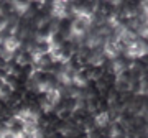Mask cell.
<instances>
[{
    "mask_svg": "<svg viewBox=\"0 0 148 138\" xmlns=\"http://www.w3.org/2000/svg\"><path fill=\"white\" fill-rule=\"evenodd\" d=\"M23 122H21L18 117H10L8 120H7V128L10 130L12 133H15V135H18V137H23Z\"/></svg>",
    "mask_w": 148,
    "mask_h": 138,
    "instance_id": "obj_3",
    "label": "cell"
},
{
    "mask_svg": "<svg viewBox=\"0 0 148 138\" xmlns=\"http://www.w3.org/2000/svg\"><path fill=\"white\" fill-rule=\"evenodd\" d=\"M0 138H23V137H18V135H15V133H12L8 128H2L0 130Z\"/></svg>",
    "mask_w": 148,
    "mask_h": 138,
    "instance_id": "obj_5",
    "label": "cell"
},
{
    "mask_svg": "<svg viewBox=\"0 0 148 138\" xmlns=\"http://www.w3.org/2000/svg\"><path fill=\"white\" fill-rule=\"evenodd\" d=\"M15 117L20 118L23 125H38V120H40V115L32 109H21L15 113Z\"/></svg>",
    "mask_w": 148,
    "mask_h": 138,
    "instance_id": "obj_1",
    "label": "cell"
},
{
    "mask_svg": "<svg viewBox=\"0 0 148 138\" xmlns=\"http://www.w3.org/2000/svg\"><path fill=\"white\" fill-rule=\"evenodd\" d=\"M2 48L8 51V53H16L21 46V41L18 40L16 36H10V38H5V40H2Z\"/></svg>",
    "mask_w": 148,
    "mask_h": 138,
    "instance_id": "obj_4",
    "label": "cell"
},
{
    "mask_svg": "<svg viewBox=\"0 0 148 138\" xmlns=\"http://www.w3.org/2000/svg\"><path fill=\"white\" fill-rule=\"evenodd\" d=\"M125 54H127L128 58H135V59H140L145 56V48H143L142 41H140V38L137 40V43H133L132 46H128L127 49H125Z\"/></svg>",
    "mask_w": 148,
    "mask_h": 138,
    "instance_id": "obj_2",
    "label": "cell"
}]
</instances>
